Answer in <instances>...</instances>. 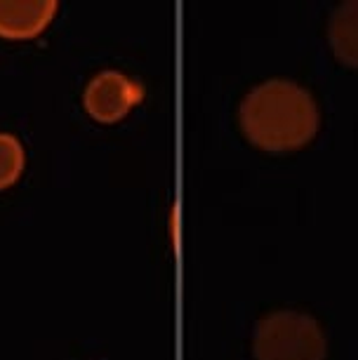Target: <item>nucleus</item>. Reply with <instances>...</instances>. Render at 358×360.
I'll list each match as a JSON object with an SVG mask.
<instances>
[{
    "label": "nucleus",
    "mask_w": 358,
    "mask_h": 360,
    "mask_svg": "<svg viewBox=\"0 0 358 360\" xmlns=\"http://www.w3.org/2000/svg\"><path fill=\"white\" fill-rule=\"evenodd\" d=\"M241 127L264 151L300 148L319 130V108L304 87L290 80H267L241 104Z\"/></svg>",
    "instance_id": "obj_1"
},
{
    "label": "nucleus",
    "mask_w": 358,
    "mask_h": 360,
    "mask_svg": "<svg viewBox=\"0 0 358 360\" xmlns=\"http://www.w3.org/2000/svg\"><path fill=\"white\" fill-rule=\"evenodd\" d=\"M24 146L15 134L0 132V191L10 188L24 172Z\"/></svg>",
    "instance_id": "obj_6"
},
{
    "label": "nucleus",
    "mask_w": 358,
    "mask_h": 360,
    "mask_svg": "<svg viewBox=\"0 0 358 360\" xmlns=\"http://www.w3.org/2000/svg\"><path fill=\"white\" fill-rule=\"evenodd\" d=\"M57 5V0H0V38H36L52 22Z\"/></svg>",
    "instance_id": "obj_4"
},
{
    "label": "nucleus",
    "mask_w": 358,
    "mask_h": 360,
    "mask_svg": "<svg viewBox=\"0 0 358 360\" xmlns=\"http://www.w3.org/2000/svg\"><path fill=\"white\" fill-rule=\"evenodd\" d=\"M144 97L139 83L120 71H101L97 73L83 92L85 111L99 123H116L130 108Z\"/></svg>",
    "instance_id": "obj_3"
},
{
    "label": "nucleus",
    "mask_w": 358,
    "mask_h": 360,
    "mask_svg": "<svg viewBox=\"0 0 358 360\" xmlns=\"http://www.w3.org/2000/svg\"><path fill=\"white\" fill-rule=\"evenodd\" d=\"M328 38L335 57L358 69V0H347L333 12Z\"/></svg>",
    "instance_id": "obj_5"
},
{
    "label": "nucleus",
    "mask_w": 358,
    "mask_h": 360,
    "mask_svg": "<svg viewBox=\"0 0 358 360\" xmlns=\"http://www.w3.org/2000/svg\"><path fill=\"white\" fill-rule=\"evenodd\" d=\"M257 360H326V337L307 314L279 311L262 318L255 330Z\"/></svg>",
    "instance_id": "obj_2"
}]
</instances>
